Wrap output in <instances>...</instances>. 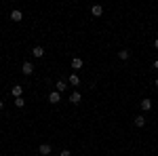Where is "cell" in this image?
Returning a JSON list of instances; mask_svg holds the SVG:
<instances>
[{"label":"cell","mask_w":158,"mask_h":156,"mask_svg":"<svg viewBox=\"0 0 158 156\" xmlns=\"http://www.w3.org/2000/svg\"><path fill=\"white\" fill-rule=\"evenodd\" d=\"M143 124H146V118H143V116H137V118H135V127H139V129H141Z\"/></svg>","instance_id":"13"},{"label":"cell","mask_w":158,"mask_h":156,"mask_svg":"<svg viewBox=\"0 0 158 156\" xmlns=\"http://www.w3.org/2000/svg\"><path fill=\"white\" fill-rule=\"evenodd\" d=\"M101 13H103V6H101V4H93V6H91V15H93V17H101Z\"/></svg>","instance_id":"2"},{"label":"cell","mask_w":158,"mask_h":156,"mask_svg":"<svg viewBox=\"0 0 158 156\" xmlns=\"http://www.w3.org/2000/svg\"><path fill=\"white\" fill-rule=\"evenodd\" d=\"M72 68L74 70H80V68H82V59H80V57H74L72 59Z\"/></svg>","instance_id":"12"},{"label":"cell","mask_w":158,"mask_h":156,"mask_svg":"<svg viewBox=\"0 0 158 156\" xmlns=\"http://www.w3.org/2000/svg\"><path fill=\"white\" fill-rule=\"evenodd\" d=\"M141 110H143V112L152 110V99H141Z\"/></svg>","instance_id":"11"},{"label":"cell","mask_w":158,"mask_h":156,"mask_svg":"<svg viewBox=\"0 0 158 156\" xmlns=\"http://www.w3.org/2000/svg\"><path fill=\"white\" fill-rule=\"evenodd\" d=\"M65 89H68V82H65V80H59V82H57V91H65Z\"/></svg>","instance_id":"14"},{"label":"cell","mask_w":158,"mask_h":156,"mask_svg":"<svg viewBox=\"0 0 158 156\" xmlns=\"http://www.w3.org/2000/svg\"><path fill=\"white\" fill-rule=\"evenodd\" d=\"M156 86H158V78H156Z\"/></svg>","instance_id":"20"},{"label":"cell","mask_w":158,"mask_h":156,"mask_svg":"<svg viewBox=\"0 0 158 156\" xmlns=\"http://www.w3.org/2000/svg\"><path fill=\"white\" fill-rule=\"evenodd\" d=\"M11 19H13V21H17V23H19V21L23 19V13L19 11V9H15V11H11Z\"/></svg>","instance_id":"5"},{"label":"cell","mask_w":158,"mask_h":156,"mask_svg":"<svg viewBox=\"0 0 158 156\" xmlns=\"http://www.w3.org/2000/svg\"><path fill=\"white\" fill-rule=\"evenodd\" d=\"M80 99H82V95H80L78 91H72V93H70V101H72L74 106H78V103H80Z\"/></svg>","instance_id":"3"},{"label":"cell","mask_w":158,"mask_h":156,"mask_svg":"<svg viewBox=\"0 0 158 156\" xmlns=\"http://www.w3.org/2000/svg\"><path fill=\"white\" fill-rule=\"evenodd\" d=\"M15 106H17V108H23V106H25L23 97H17V99H15Z\"/></svg>","instance_id":"15"},{"label":"cell","mask_w":158,"mask_h":156,"mask_svg":"<svg viewBox=\"0 0 158 156\" xmlns=\"http://www.w3.org/2000/svg\"><path fill=\"white\" fill-rule=\"evenodd\" d=\"M68 82L74 84V86H78V84H80V76H78L76 72H72V74H70V78H68Z\"/></svg>","instance_id":"7"},{"label":"cell","mask_w":158,"mask_h":156,"mask_svg":"<svg viewBox=\"0 0 158 156\" xmlns=\"http://www.w3.org/2000/svg\"><path fill=\"white\" fill-rule=\"evenodd\" d=\"M13 95H15V99H17V97H21L23 95V86H21V84H15V86H13V91H11Z\"/></svg>","instance_id":"8"},{"label":"cell","mask_w":158,"mask_h":156,"mask_svg":"<svg viewBox=\"0 0 158 156\" xmlns=\"http://www.w3.org/2000/svg\"><path fill=\"white\" fill-rule=\"evenodd\" d=\"M49 101H51V103H59V101H61V93H59V91L49 93Z\"/></svg>","instance_id":"4"},{"label":"cell","mask_w":158,"mask_h":156,"mask_svg":"<svg viewBox=\"0 0 158 156\" xmlns=\"http://www.w3.org/2000/svg\"><path fill=\"white\" fill-rule=\"evenodd\" d=\"M154 48H158V38H156V40H154Z\"/></svg>","instance_id":"18"},{"label":"cell","mask_w":158,"mask_h":156,"mask_svg":"<svg viewBox=\"0 0 158 156\" xmlns=\"http://www.w3.org/2000/svg\"><path fill=\"white\" fill-rule=\"evenodd\" d=\"M152 68H154V70H158V59L154 61V63H152Z\"/></svg>","instance_id":"17"},{"label":"cell","mask_w":158,"mask_h":156,"mask_svg":"<svg viewBox=\"0 0 158 156\" xmlns=\"http://www.w3.org/2000/svg\"><path fill=\"white\" fill-rule=\"evenodd\" d=\"M21 70H23L25 76H30V74H34V63L32 61H23V65H21Z\"/></svg>","instance_id":"1"},{"label":"cell","mask_w":158,"mask_h":156,"mask_svg":"<svg viewBox=\"0 0 158 156\" xmlns=\"http://www.w3.org/2000/svg\"><path fill=\"white\" fill-rule=\"evenodd\" d=\"M61 156H72V152L70 150H61Z\"/></svg>","instance_id":"16"},{"label":"cell","mask_w":158,"mask_h":156,"mask_svg":"<svg viewBox=\"0 0 158 156\" xmlns=\"http://www.w3.org/2000/svg\"><path fill=\"white\" fill-rule=\"evenodd\" d=\"M38 152H40V156H49V154H51V145H49V144H40Z\"/></svg>","instance_id":"6"},{"label":"cell","mask_w":158,"mask_h":156,"mask_svg":"<svg viewBox=\"0 0 158 156\" xmlns=\"http://www.w3.org/2000/svg\"><path fill=\"white\" fill-rule=\"evenodd\" d=\"M32 55H34L36 59H40V57L44 55V48H42V47H34V48H32Z\"/></svg>","instance_id":"9"},{"label":"cell","mask_w":158,"mask_h":156,"mask_svg":"<svg viewBox=\"0 0 158 156\" xmlns=\"http://www.w3.org/2000/svg\"><path fill=\"white\" fill-rule=\"evenodd\" d=\"M2 108H4V101H2V99H0V110H2Z\"/></svg>","instance_id":"19"},{"label":"cell","mask_w":158,"mask_h":156,"mask_svg":"<svg viewBox=\"0 0 158 156\" xmlns=\"http://www.w3.org/2000/svg\"><path fill=\"white\" fill-rule=\"evenodd\" d=\"M129 57H131V51H127V48H122V51H118V59L127 61Z\"/></svg>","instance_id":"10"}]
</instances>
